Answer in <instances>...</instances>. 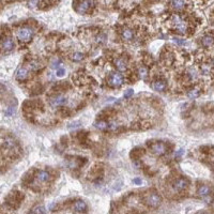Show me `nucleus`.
Instances as JSON below:
<instances>
[{
	"label": "nucleus",
	"mask_w": 214,
	"mask_h": 214,
	"mask_svg": "<svg viewBox=\"0 0 214 214\" xmlns=\"http://www.w3.org/2000/svg\"><path fill=\"white\" fill-rule=\"evenodd\" d=\"M187 186H188V181L186 179H184V178H179L173 184V190L177 191V192H183V191H185L187 188Z\"/></svg>",
	"instance_id": "6e6552de"
},
{
	"label": "nucleus",
	"mask_w": 214,
	"mask_h": 214,
	"mask_svg": "<svg viewBox=\"0 0 214 214\" xmlns=\"http://www.w3.org/2000/svg\"><path fill=\"white\" fill-rule=\"evenodd\" d=\"M151 87H152V89L155 90V91L163 92V91H165V90H166L167 83L165 80H163V79H156V80L152 81V84H151Z\"/></svg>",
	"instance_id": "1a4fd4ad"
},
{
	"label": "nucleus",
	"mask_w": 214,
	"mask_h": 214,
	"mask_svg": "<svg viewBox=\"0 0 214 214\" xmlns=\"http://www.w3.org/2000/svg\"><path fill=\"white\" fill-rule=\"evenodd\" d=\"M201 45L205 48L212 47V45H213V37L210 34L205 35V37L201 39Z\"/></svg>",
	"instance_id": "dca6fc26"
},
{
	"label": "nucleus",
	"mask_w": 214,
	"mask_h": 214,
	"mask_svg": "<svg viewBox=\"0 0 214 214\" xmlns=\"http://www.w3.org/2000/svg\"><path fill=\"white\" fill-rule=\"evenodd\" d=\"M14 112H15V109H14V107L10 106V107H8L7 109L5 110V116H8V117H11V116H13Z\"/></svg>",
	"instance_id": "a878e982"
},
{
	"label": "nucleus",
	"mask_w": 214,
	"mask_h": 214,
	"mask_svg": "<svg viewBox=\"0 0 214 214\" xmlns=\"http://www.w3.org/2000/svg\"><path fill=\"white\" fill-rule=\"evenodd\" d=\"M134 94V91H133V89H127V91L124 92V98H131L132 95Z\"/></svg>",
	"instance_id": "c85d7f7f"
},
{
	"label": "nucleus",
	"mask_w": 214,
	"mask_h": 214,
	"mask_svg": "<svg viewBox=\"0 0 214 214\" xmlns=\"http://www.w3.org/2000/svg\"><path fill=\"white\" fill-rule=\"evenodd\" d=\"M93 5V0H83L79 2V5H77L76 11L80 14H85L91 9V7Z\"/></svg>",
	"instance_id": "0eeeda50"
},
{
	"label": "nucleus",
	"mask_w": 214,
	"mask_h": 214,
	"mask_svg": "<svg viewBox=\"0 0 214 214\" xmlns=\"http://www.w3.org/2000/svg\"><path fill=\"white\" fill-rule=\"evenodd\" d=\"M39 2H40V0H29L28 5L30 8H35V7L39 5Z\"/></svg>",
	"instance_id": "cd10ccee"
},
{
	"label": "nucleus",
	"mask_w": 214,
	"mask_h": 214,
	"mask_svg": "<svg viewBox=\"0 0 214 214\" xmlns=\"http://www.w3.org/2000/svg\"><path fill=\"white\" fill-rule=\"evenodd\" d=\"M184 153V150H182V149H180L179 151H178L177 153H176V156H180V155H182Z\"/></svg>",
	"instance_id": "473e14b6"
},
{
	"label": "nucleus",
	"mask_w": 214,
	"mask_h": 214,
	"mask_svg": "<svg viewBox=\"0 0 214 214\" xmlns=\"http://www.w3.org/2000/svg\"><path fill=\"white\" fill-rule=\"evenodd\" d=\"M64 74H66V70H64V69H58L57 72H56V75H57L58 77L64 76Z\"/></svg>",
	"instance_id": "c756f323"
},
{
	"label": "nucleus",
	"mask_w": 214,
	"mask_h": 214,
	"mask_svg": "<svg viewBox=\"0 0 214 214\" xmlns=\"http://www.w3.org/2000/svg\"><path fill=\"white\" fill-rule=\"evenodd\" d=\"M34 35V31L30 27H23V28L18 29L16 32V37L20 42H28Z\"/></svg>",
	"instance_id": "f257e3e1"
},
{
	"label": "nucleus",
	"mask_w": 214,
	"mask_h": 214,
	"mask_svg": "<svg viewBox=\"0 0 214 214\" xmlns=\"http://www.w3.org/2000/svg\"><path fill=\"white\" fill-rule=\"evenodd\" d=\"M14 47V42L12 39H10V37H8V39H5V41L2 42V48L5 50V52H10V50H12Z\"/></svg>",
	"instance_id": "f3484780"
},
{
	"label": "nucleus",
	"mask_w": 214,
	"mask_h": 214,
	"mask_svg": "<svg viewBox=\"0 0 214 214\" xmlns=\"http://www.w3.org/2000/svg\"><path fill=\"white\" fill-rule=\"evenodd\" d=\"M50 64H52V68L56 69L61 64V60H60L59 58H54V59L52 60V62H50Z\"/></svg>",
	"instance_id": "393cba45"
},
{
	"label": "nucleus",
	"mask_w": 214,
	"mask_h": 214,
	"mask_svg": "<svg viewBox=\"0 0 214 214\" xmlns=\"http://www.w3.org/2000/svg\"><path fill=\"white\" fill-rule=\"evenodd\" d=\"M50 178H52L50 173L45 170H41L37 173V180L40 182H48L50 180Z\"/></svg>",
	"instance_id": "ddd939ff"
},
{
	"label": "nucleus",
	"mask_w": 214,
	"mask_h": 214,
	"mask_svg": "<svg viewBox=\"0 0 214 214\" xmlns=\"http://www.w3.org/2000/svg\"><path fill=\"white\" fill-rule=\"evenodd\" d=\"M123 81L124 79L120 73H112L108 78V85L112 88H119L120 86H122Z\"/></svg>",
	"instance_id": "20e7f679"
},
{
	"label": "nucleus",
	"mask_w": 214,
	"mask_h": 214,
	"mask_svg": "<svg viewBox=\"0 0 214 214\" xmlns=\"http://www.w3.org/2000/svg\"><path fill=\"white\" fill-rule=\"evenodd\" d=\"M29 72L26 68H20V70L16 72V79L20 81H24L28 78Z\"/></svg>",
	"instance_id": "f8f14e48"
},
{
	"label": "nucleus",
	"mask_w": 214,
	"mask_h": 214,
	"mask_svg": "<svg viewBox=\"0 0 214 214\" xmlns=\"http://www.w3.org/2000/svg\"><path fill=\"white\" fill-rule=\"evenodd\" d=\"M30 68L32 69V70H37V69L40 68V66L37 64V62H32V63L30 64Z\"/></svg>",
	"instance_id": "7c9ffc66"
},
{
	"label": "nucleus",
	"mask_w": 214,
	"mask_h": 214,
	"mask_svg": "<svg viewBox=\"0 0 214 214\" xmlns=\"http://www.w3.org/2000/svg\"><path fill=\"white\" fill-rule=\"evenodd\" d=\"M96 42H98V44H103L106 42V35L105 34H98V37H96Z\"/></svg>",
	"instance_id": "bb28decb"
},
{
	"label": "nucleus",
	"mask_w": 214,
	"mask_h": 214,
	"mask_svg": "<svg viewBox=\"0 0 214 214\" xmlns=\"http://www.w3.org/2000/svg\"><path fill=\"white\" fill-rule=\"evenodd\" d=\"M115 66H116L117 70L120 71V72H125L127 69V61H125L123 58H119L115 61Z\"/></svg>",
	"instance_id": "4468645a"
},
{
	"label": "nucleus",
	"mask_w": 214,
	"mask_h": 214,
	"mask_svg": "<svg viewBox=\"0 0 214 214\" xmlns=\"http://www.w3.org/2000/svg\"><path fill=\"white\" fill-rule=\"evenodd\" d=\"M133 182L135 184H137V185H139V184H141V179H139V178H135V179L133 180Z\"/></svg>",
	"instance_id": "2f4dec72"
},
{
	"label": "nucleus",
	"mask_w": 214,
	"mask_h": 214,
	"mask_svg": "<svg viewBox=\"0 0 214 214\" xmlns=\"http://www.w3.org/2000/svg\"><path fill=\"white\" fill-rule=\"evenodd\" d=\"M211 193V188H210L209 185H201L200 187L198 188V194L199 196L201 197H205Z\"/></svg>",
	"instance_id": "aec40b11"
},
{
	"label": "nucleus",
	"mask_w": 214,
	"mask_h": 214,
	"mask_svg": "<svg viewBox=\"0 0 214 214\" xmlns=\"http://www.w3.org/2000/svg\"><path fill=\"white\" fill-rule=\"evenodd\" d=\"M170 5L175 10L180 11V10H183L184 8H185L186 1H185V0H171Z\"/></svg>",
	"instance_id": "2eb2a0df"
},
{
	"label": "nucleus",
	"mask_w": 214,
	"mask_h": 214,
	"mask_svg": "<svg viewBox=\"0 0 214 214\" xmlns=\"http://www.w3.org/2000/svg\"><path fill=\"white\" fill-rule=\"evenodd\" d=\"M73 209H74L75 212L77 213H83V212H86L88 209L87 203L84 200H76L73 205Z\"/></svg>",
	"instance_id": "9d476101"
},
{
	"label": "nucleus",
	"mask_w": 214,
	"mask_h": 214,
	"mask_svg": "<svg viewBox=\"0 0 214 214\" xmlns=\"http://www.w3.org/2000/svg\"><path fill=\"white\" fill-rule=\"evenodd\" d=\"M144 201L146 203L149 205V207H152V208H156L161 205L162 202V197L159 196L157 193L155 192H151V193H148L144 198Z\"/></svg>",
	"instance_id": "f03ea898"
},
{
	"label": "nucleus",
	"mask_w": 214,
	"mask_h": 214,
	"mask_svg": "<svg viewBox=\"0 0 214 214\" xmlns=\"http://www.w3.org/2000/svg\"><path fill=\"white\" fill-rule=\"evenodd\" d=\"M150 149H151V152L154 155H156V156H162V155H164L165 153L167 152L166 144H165L164 142H159V141L153 142L150 146Z\"/></svg>",
	"instance_id": "7ed1b4c3"
},
{
	"label": "nucleus",
	"mask_w": 214,
	"mask_h": 214,
	"mask_svg": "<svg viewBox=\"0 0 214 214\" xmlns=\"http://www.w3.org/2000/svg\"><path fill=\"white\" fill-rule=\"evenodd\" d=\"M170 22L173 24L175 28L177 29V30H179L181 33H184L186 31V24L179 15H173L171 16Z\"/></svg>",
	"instance_id": "39448f33"
},
{
	"label": "nucleus",
	"mask_w": 214,
	"mask_h": 214,
	"mask_svg": "<svg viewBox=\"0 0 214 214\" xmlns=\"http://www.w3.org/2000/svg\"><path fill=\"white\" fill-rule=\"evenodd\" d=\"M94 127L98 130H100V131H107V130H108V127H109V123L104 120H98L95 122Z\"/></svg>",
	"instance_id": "a211bd4d"
},
{
	"label": "nucleus",
	"mask_w": 214,
	"mask_h": 214,
	"mask_svg": "<svg viewBox=\"0 0 214 214\" xmlns=\"http://www.w3.org/2000/svg\"><path fill=\"white\" fill-rule=\"evenodd\" d=\"M66 103H68V98H66V96L62 95V94H58V95L50 98V101H49V105L52 107L64 106Z\"/></svg>",
	"instance_id": "423d86ee"
},
{
	"label": "nucleus",
	"mask_w": 214,
	"mask_h": 214,
	"mask_svg": "<svg viewBox=\"0 0 214 214\" xmlns=\"http://www.w3.org/2000/svg\"><path fill=\"white\" fill-rule=\"evenodd\" d=\"M5 147L7 148H13V147H15V141H14L12 138H7L5 139Z\"/></svg>",
	"instance_id": "b1692460"
},
{
	"label": "nucleus",
	"mask_w": 214,
	"mask_h": 214,
	"mask_svg": "<svg viewBox=\"0 0 214 214\" xmlns=\"http://www.w3.org/2000/svg\"><path fill=\"white\" fill-rule=\"evenodd\" d=\"M199 95H200V90H199L198 88H194V89L190 90V91L187 92V96L190 98H192V100L197 98Z\"/></svg>",
	"instance_id": "412c9836"
},
{
	"label": "nucleus",
	"mask_w": 214,
	"mask_h": 214,
	"mask_svg": "<svg viewBox=\"0 0 214 214\" xmlns=\"http://www.w3.org/2000/svg\"><path fill=\"white\" fill-rule=\"evenodd\" d=\"M121 37H122V39L124 40V41H132V40L134 39V32L132 29L130 28H123L122 30H121Z\"/></svg>",
	"instance_id": "9b49d317"
},
{
	"label": "nucleus",
	"mask_w": 214,
	"mask_h": 214,
	"mask_svg": "<svg viewBox=\"0 0 214 214\" xmlns=\"http://www.w3.org/2000/svg\"><path fill=\"white\" fill-rule=\"evenodd\" d=\"M44 213H45V208L43 205H37L29 214H44Z\"/></svg>",
	"instance_id": "5701e85b"
},
{
	"label": "nucleus",
	"mask_w": 214,
	"mask_h": 214,
	"mask_svg": "<svg viewBox=\"0 0 214 214\" xmlns=\"http://www.w3.org/2000/svg\"><path fill=\"white\" fill-rule=\"evenodd\" d=\"M70 59L72 60V61H74V62H80L81 60L85 59V55H84L83 52H75L70 56Z\"/></svg>",
	"instance_id": "6ab92c4d"
},
{
	"label": "nucleus",
	"mask_w": 214,
	"mask_h": 214,
	"mask_svg": "<svg viewBox=\"0 0 214 214\" xmlns=\"http://www.w3.org/2000/svg\"><path fill=\"white\" fill-rule=\"evenodd\" d=\"M138 75L141 79H146L147 76H148V69L144 68V66H140L138 69Z\"/></svg>",
	"instance_id": "4be33fe9"
}]
</instances>
